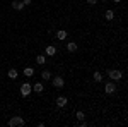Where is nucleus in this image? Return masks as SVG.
Instances as JSON below:
<instances>
[{"mask_svg": "<svg viewBox=\"0 0 128 127\" xmlns=\"http://www.w3.org/2000/svg\"><path fill=\"white\" fill-rule=\"evenodd\" d=\"M108 76L111 81H120V79L123 77V74H121V70H116V69H111L108 70Z\"/></svg>", "mask_w": 128, "mask_h": 127, "instance_id": "nucleus-1", "label": "nucleus"}, {"mask_svg": "<svg viewBox=\"0 0 128 127\" xmlns=\"http://www.w3.org/2000/svg\"><path fill=\"white\" fill-rule=\"evenodd\" d=\"M17 125H24V118L19 117V115H16L9 120V127H17Z\"/></svg>", "mask_w": 128, "mask_h": 127, "instance_id": "nucleus-2", "label": "nucleus"}, {"mask_svg": "<svg viewBox=\"0 0 128 127\" xmlns=\"http://www.w3.org/2000/svg\"><path fill=\"white\" fill-rule=\"evenodd\" d=\"M31 91H32V86H31L29 82H22V86H20V95H22V96H29Z\"/></svg>", "mask_w": 128, "mask_h": 127, "instance_id": "nucleus-3", "label": "nucleus"}, {"mask_svg": "<svg viewBox=\"0 0 128 127\" xmlns=\"http://www.w3.org/2000/svg\"><path fill=\"white\" fill-rule=\"evenodd\" d=\"M114 91H116V86H114V82H113V81H109V82L104 84V93H106V95H113Z\"/></svg>", "mask_w": 128, "mask_h": 127, "instance_id": "nucleus-4", "label": "nucleus"}, {"mask_svg": "<svg viewBox=\"0 0 128 127\" xmlns=\"http://www.w3.org/2000/svg\"><path fill=\"white\" fill-rule=\"evenodd\" d=\"M63 84H65L63 77H60V76L53 77V86H55V88H63Z\"/></svg>", "mask_w": 128, "mask_h": 127, "instance_id": "nucleus-5", "label": "nucleus"}, {"mask_svg": "<svg viewBox=\"0 0 128 127\" xmlns=\"http://www.w3.org/2000/svg\"><path fill=\"white\" fill-rule=\"evenodd\" d=\"M67 101H68V100H67V98L65 96H58L56 98V107H65V105H67Z\"/></svg>", "mask_w": 128, "mask_h": 127, "instance_id": "nucleus-6", "label": "nucleus"}, {"mask_svg": "<svg viewBox=\"0 0 128 127\" xmlns=\"http://www.w3.org/2000/svg\"><path fill=\"white\" fill-rule=\"evenodd\" d=\"M44 52H46V55H48V57H53V55L56 53V47L50 45V47H46V50H44Z\"/></svg>", "mask_w": 128, "mask_h": 127, "instance_id": "nucleus-7", "label": "nucleus"}, {"mask_svg": "<svg viewBox=\"0 0 128 127\" xmlns=\"http://www.w3.org/2000/svg\"><path fill=\"white\" fill-rule=\"evenodd\" d=\"M67 34H68V33H67L65 29H60V31H56V39H60V41H63V39L67 38Z\"/></svg>", "mask_w": 128, "mask_h": 127, "instance_id": "nucleus-8", "label": "nucleus"}, {"mask_svg": "<svg viewBox=\"0 0 128 127\" xmlns=\"http://www.w3.org/2000/svg\"><path fill=\"white\" fill-rule=\"evenodd\" d=\"M12 9L22 10V9H24V4H22V2H19V0H14V2H12Z\"/></svg>", "mask_w": 128, "mask_h": 127, "instance_id": "nucleus-9", "label": "nucleus"}, {"mask_svg": "<svg viewBox=\"0 0 128 127\" xmlns=\"http://www.w3.org/2000/svg\"><path fill=\"white\" fill-rule=\"evenodd\" d=\"M77 48H79V47H77V43H75V41H70L68 45H67V50L72 52V53H74V52H77Z\"/></svg>", "mask_w": 128, "mask_h": 127, "instance_id": "nucleus-10", "label": "nucleus"}, {"mask_svg": "<svg viewBox=\"0 0 128 127\" xmlns=\"http://www.w3.org/2000/svg\"><path fill=\"white\" fill-rule=\"evenodd\" d=\"M32 89H34L36 93H43V89H44V86H43V82H36V84L32 86Z\"/></svg>", "mask_w": 128, "mask_h": 127, "instance_id": "nucleus-11", "label": "nucleus"}, {"mask_svg": "<svg viewBox=\"0 0 128 127\" xmlns=\"http://www.w3.org/2000/svg\"><path fill=\"white\" fill-rule=\"evenodd\" d=\"M104 17H106V21H113L114 19V12L113 10H106L104 12Z\"/></svg>", "mask_w": 128, "mask_h": 127, "instance_id": "nucleus-12", "label": "nucleus"}, {"mask_svg": "<svg viewBox=\"0 0 128 127\" xmlns=\"http://www.w3.org/2000/svg\"><path fill=\"white\" fill-rule=\"evenodd\" d=\"M17 76H19V72L16 69H9V77L10 79H17Z\"/></svg>", "mask_w": 128, "mask_h": 127, "instance_id": "nucleus-13", "label": "nucleus"}, {"mask_svg": "<svg viewBox=\"0 0 128 127\" xmlns=\"http://www.w3.org/2000/svg\"><path fill=\"white\" fill-rule=\"evenodd\" d=\"M32 74H34V70H32L31 67H26V69H24V76H26V77H31Z\"/></svg>", "mask_w": 128, "mask_h": 127, "instance_id": "nucleus-14", "label": "nucleus"}, {"mask_svg": "<svg viewBox=\"0 0 128 127\" xmlns=\"http://www.w3.org/2000/svg\"><path fill=\"white\" fill-rule=\"evenodd\" d=\"M36 62H38L40 65H43V64L46 62V57H44V55H38V57H36Z\"/></svg>", "mask_w": 128, "mask_h": 127, "instance_id": "nucleus-15", "label": "nucleus"}, {"mask_svg": "<svg viewBox=\"0 0 128 127\" xmlns=\"http://www.w3.org/2000/svg\"><path fill=\"white\" fill-rule=\"evenodd\" d=\"M50 76H51L50 70H43V72H41V77L44 79V81H50Z\"/></svg>", "mask_w": 128, "mask_h": 127, "instance_id": "nucleus-16", "label": "nucleus"}, {"mask_svg": "<svg viewBox=\"0 0 128 127\" xmlns=\"http://www.w3.org/2000/svg\"><path fill=\"white\" fill-rule=\"evenodd\" d=\"M94 81H96V82H101V81H102V74H101V72H94Z\"/></svg>", "mask_w": 128, "mask_h": 127, "instance_id": "nucleus-17", "label": "nucleus"}, {"mask_svg": "<svg viewBox=\"0 0 128 127\" xmlns=\"http://www.w3.org/2000/svg\"><path fill=\"white\" fill-rule=\"evenodd\" d=\"M84 117H86V113H84V112H77V118H79V120H84Z\"/></svg>", "mask_w": 128, "mask_h": 127, "instance_id": "nucleus-18", "label": "nucleus"}, {"mask_svg": "<svg viewBox=\"0 0 128 127\" xmlns=\"http://www.w3.org/2000/svg\"><path fill=\"white\" fill-rule=\"evenodd\" d=\"M87 4H89V5H96V4H98V0H87Z\"/></svg>", "mask_w": 128, "mask_h": 127, "instance_id": "nucleus-19", "label": "nucleus"}, {"mask_svg": "<svg viewBox=\"0 0 128 127\" xmlns=\"http://www.w3.org/2000/svg\"><path fill=\"white\" fill-rule=\"evenodd\" d=\"M22 4H24V7H26V5H29V4H31V0H22Z\"/></svg>", "mask_w": 128, "mask_h": 127, "instance_id": "nucleus-20", "label": "nucleus"}, {"mask_svg": "<svg viewBox=\"0 0 128 127\" xmlns=\"http://www.w3.org/2000/svg\"><path fill=\"white\" fill-rule=\"evenodd\" d=\"M113 2H114V4H120V2H121V0H113Z\"/></svg>", "mask_w": 128, "mask_h": 127, "instance_id": "nucleus-21", "label": "nucleus"}]
</instances>
